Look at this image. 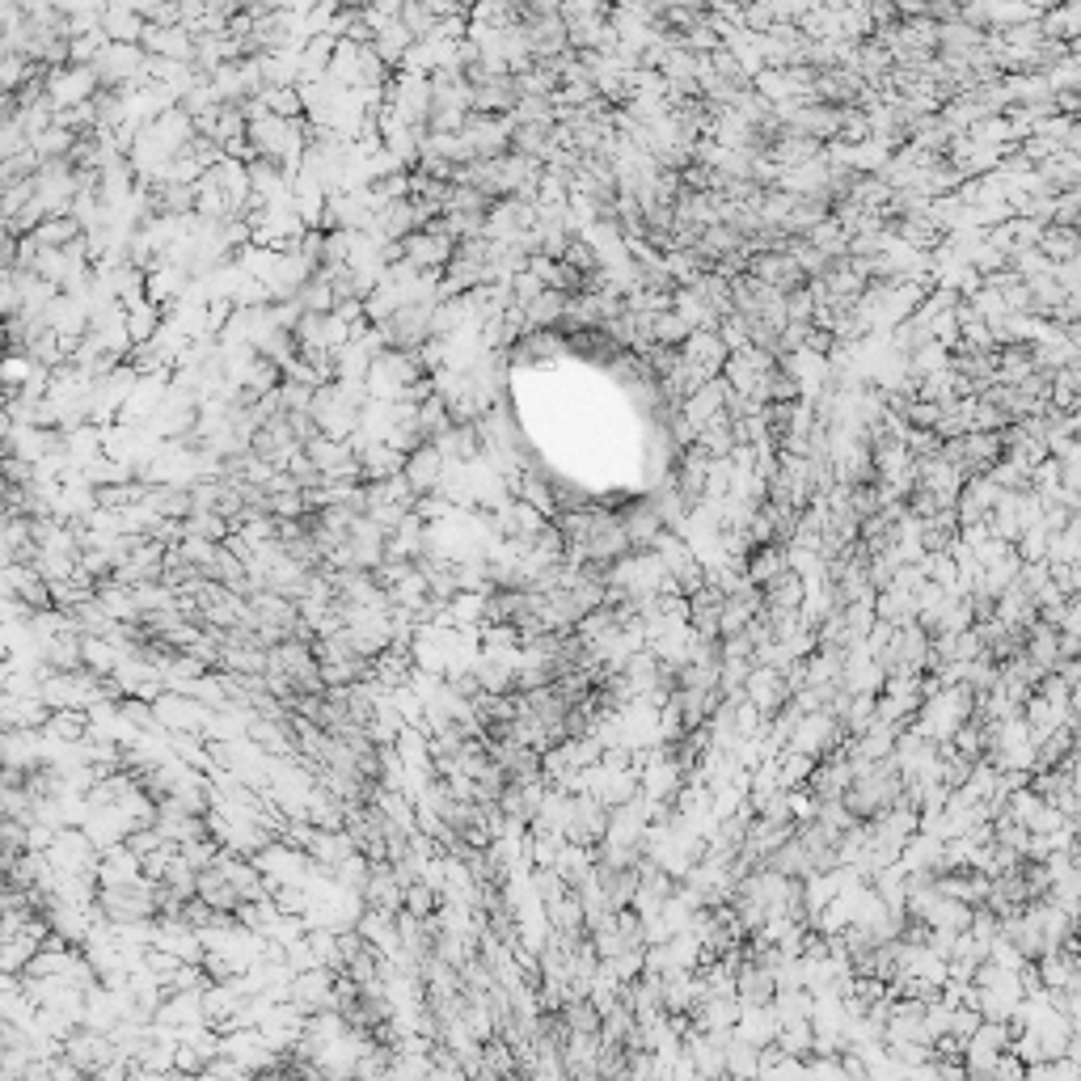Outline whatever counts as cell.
<instances>
[{"instance_id":"1","label":"cell","mask_w":1081,"mask_h":1081,"mask_svg":"<svg viewBox=\"0 0 1081 1081\" xmlns=\"http://www.w3.org/2000/svg\"><path fill=\"white\" fill-rule=\"evenodd\" d=\"M448 461H444V453L435 448V444H427V448H418L414 456H406V482H411V491L418 498L427 495H440L444 491V482H448Z\"/></svg>"},{"instance_id":"2","label":"cell","mask_w":1081,"mask_h":1081,"mask_svg":"<svg viewBox=\"0 0 1081 1081\" xmlns=\"http://www.w3.org/2000/svg\"><path fill=\"white\" fill-rule=\"evenodd\" d=\"M30 238L39 241V250H72L77 241L85 238V229H81V220L77 216H51V220H43Z\"/></svg>"}]
</instances>
